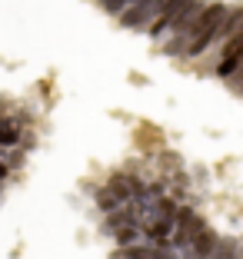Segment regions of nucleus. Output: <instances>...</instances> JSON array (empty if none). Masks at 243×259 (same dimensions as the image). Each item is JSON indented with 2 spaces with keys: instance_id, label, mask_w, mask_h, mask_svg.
<instances>
[{
  "instance_id": "obj_8",
  "label": "nucleus",
  "mask_w": 243,
  "mask_h": 259,
  "mask_svg": "<svg viewBox=\"0 0 243 259\" xmlns=\"http://www.w3.org/2000/svg\"><path fill=\"white\" fill-rule=\"evenodd\" d=\"M236 246H240V239L220 236V239H217V246H213V252H210V259H236Z\"/></svg>"
},
{
  "instance_id": "obj_14",
  "label": "nucleus",
  "mask_w": 243,
  "mask_h": 259,
  "mask_svg": "<svg viewBox=\"0 0 243 259\" xmlns=\"http://www.w3.org/2000/svg\"><path fill=\"white\" fill-rule=\"evenodd\" d=\"M7 176H10V169H7V163L0 160V180H7Z\"/></svg>"
},
{
  "instance_id": "obj_1",
  "label": "nucleus",
  "mask_w": 243,
  "mask_h": 259,
  "mask_svg": "<svg viewBox=\"0 0 243 259\" xmlns=\"http://www.w3.org/2000/svg\"><path fill=\"white\" fill-rule=\"evenodd\" d=\"M227 14H230V7H223V4H206L200 10V17L193 20L190 33H187V50H183L187 60H197V57L210 54L213 44H217V33H220V23L227 20Z\"/></svg>"
},
{
  "instance_id": "obj_13",
  "label": "nucleus",
  "mask_w": 243,
  "mask_h": 259,
  "mask_svg": "<svg viewBox=\"0 0 243 259\" xmlns=\"http://www.w3.org/2000/svg\"><path fill=\"white\" fill-rule=\"evenodd\" d=\"M230 83H236V87H240V83H243V60H240V67H236V70H233V76H230Z\"/></svg>"
},
{
  "instance_id": "obj_3",
  "label": "nucleus",
  "mask_w": 243,
  "mask_h": 259,
  "mask_svg": "<svg viewBox=\"0 0 243 259\" xmlns=\"http://www.w3.org/2000/svg\"><path fill=\"white\" fill-rule=\"evenodd\" d=\"M157 10H160V0H137L133 7H127L120 14V27L123 30H147L157 17Z\"/></svg>"
},
{
  "instance_id": "obj_6",
  "label": "nucleus",
  "mask_w": 243,
  "mask_h": 259,
  "mask_svg": "<svg viewBox=\"0 0 243 259\" xmlns=\"http://www.w3.org/2000/svg\"><path fill=\"white\" fill-rule=\"evenodd\" d=\"M217 239H220V233L213 226H203L193 236V243H190V249L187 252H180L183 259H210V252H213V246H217Z\"/></svg>"
},
{
  "instance_id": "obj_4",
  "label": "nucleus",
  "mask_w": 243,
  "mask_h": 259,
  "mask_svg": "<svg viewBox=\"0 0 243 259\" xmlns=\"http://www.w3.org/2000/svg\"><path fill=\"white\" fill-rule=\"evenodd\" d=\"M183 4H187V0H160V10H157V17H153V23L147 27V33H150L153 40H163L170 33V27H173L177 14L183 10Z\"/></svg>"
},
{
  "instance_id": "obj_15",
  "label": "nucleus",
  "mask_w": 243,
  "mask_h": 259,
  "mask_svg": "<svg viewBox=\"0 0 243 259\" xmlns=\"http://www.w3.org/2000/svg\"><path fill=\"white\" fill-rule=\"evenodd\" d=\"M236 259H243V243H240V246H236Z\"/></svg>"
},
{
  "instance_id": "obj_12",
  "label": "nucleus",
  "mask_w": 243,
  "mask_h": 259,
  "mask_svg": "<svg viewBox=\"0 0 243 259\" xmlns=\"http://www.w3.org/2000/svg\"><path fill=\"white\" fill-rule=\"evenodd\" d=\"M4 163H7V169H17V166H20V163H23V153H17V150H4Z\"/></svg>"
},
{
  "instance_id": "obj_9",
  "label": "nucleus",
  "mask_w": 243,
  "mask_h": 259,
  "mask_svg": "<svg viewBox=\"0 0 243 259\" xmlns=\"http://www.w3.org/2000/svg\"><path fill=\"white\" fill-rule=\"evenodd\" d=\"M114 239H117L120 249H130V246H140L144 229H140V226H127V229H120V233H114Z\"/></svg>"
},
{
  "instance_id": "obj_5",
  "label": "nucleus",
  "mask_w": 243,
  "mask_h": 259,
  "mask_svg": "<svg viewBox=\"0 0 243 259\" xmlns=\"http://www.w3.org/2000/svg\"><path fill=\"white\" fill-rule=\"evenodd\" d=\"M240 60H243V30L220 47V60H217V70H213V73L220 76V80H230L233 70L240 67Z\"/></svg>"
},
{
  "instance_id": "obj_7",
  "label": "nucleus",
  "mask_w": 243,
  "mask_h": 259,
  "mask_svg": "<svg viewBox=\"0 0 243 259\" xmlns=\"http://www.w3.org/2000/svg\"><path fill=\"white\" fill-rule=\"evenodd\" d=\"M23 140V126L14 116H0V150H14Z\"/></svg>"
},
{
  "instance_id": "obj_10",
  "label": "nucleus",
  "mask_w": 243,
  "mask_h": 259,
  "mask_svg": "<svg viewBox=\"0 0 243 259\" xmlns=\"http://www.w3.org/2000/svg\"><path fill=\"white\" fill-rule=\"evenodd\" d=\"M93 199H97V209H100V213H114V209H120V199H117L114 196V193H110V190H107V186H100V190H97V196H93Z\"/></svg>"
},
{
  "instance_id": "obj_11",
  "label": "nucleus",
  "mask_w": 243,
  "mask_h": 259,
  "mask_svg": "<svg viewBox=\"0 0 243 259\" xmlns=\"http://www.w3.org/2000/svg\"><path fill=\"white\" fill-rule=\"evenodd\" d=\"M137 0H97V7L103 10V14H110V17H120L127 7H133Z\"/></svg>"
},
{
  "instance_id": "obj_2",
  "label": "nucleus",
  "mask_w": 243,
  "mask_h": 259,
  "mask_svg": "<svg viewBox=\"0 0 243 259\" xmlns=\"http://www.w3.org/2000/svg\"><path fill=\"white\" fill-rule=\"evenodd\" d=\"M203 216L193 209V206H180L177 209V223H173V236H170V246H173L177 252H187L193 243V236H197L200 229H203Z\"/></svg>"
}]
</instances>
